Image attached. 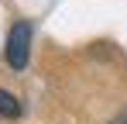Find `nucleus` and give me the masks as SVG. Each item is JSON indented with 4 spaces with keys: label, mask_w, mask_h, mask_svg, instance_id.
Instances as JSON below:
<instances>
[{
    "label": "nucleus",
    "mask_w": 127,
    "mask_h": 124,
    "mask_svg": "<svg viewBox=\"0 0 127 124\" xmlns=\"http://www.w3.org/2000/svg\"><path fill=\"white\" fill-rule=\"evenodd\" d=\"M28 52H31V24H28V21H17V24L7 31V48H3L7 65L21 72L24 65H28Z\"/></svg>",
    "instance_id": "1"
},
{
    "label": "nucleus",
    "mask_w": 127,
    "mask_h": 124,
    "mask_svg": "<svg viewBox=\"0 0 127 124\" xmlns=\"http://www.w3.org/2000/svg\"><path fill=\"white\" fill-rule=\"evenodd\" d=\"M0 117H21V103H17V97L14 93H7V90H0Z\"/></svg>",
    "instance_id": "2"
},
{
    "label": "nucleus",
    "mask_w": 127,
    "mask_h": 124,
    "mask_svg": "<svg viewBox=\"0 0 127 124\" xmlns=\"http://www.w3.org/2000/svg\"><path fill=\"white\" fill-rule=\"evenodd\" d=\"M113 124H127V107L120 110V114H117V117H113Z\"/></svg>",
    "instance_id": "3"
}]
</instances>
